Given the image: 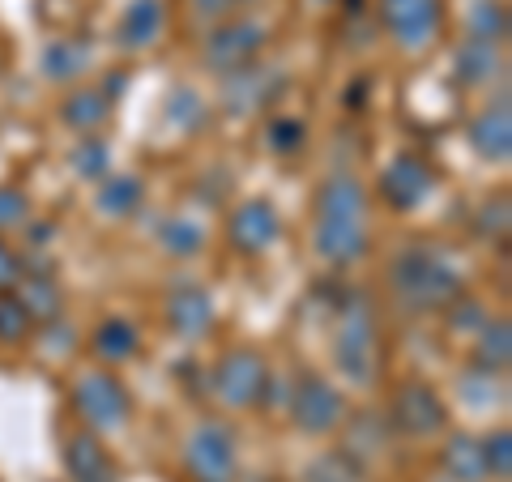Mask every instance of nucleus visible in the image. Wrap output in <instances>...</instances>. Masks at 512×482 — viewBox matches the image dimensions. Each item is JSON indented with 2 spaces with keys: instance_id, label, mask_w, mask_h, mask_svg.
I'll use <instances>...</instances> for the list:
<instances>
[{
  "instance_id": "f257e3e1",
  "label": "nucleus",
  "mask_w": 512,
  "mask_h": 482,
  "mask_svg": "<svg viewBox=\"0 0 512 482\" xmlns=\"http://www.w3.org/2000/svg\"><path fill=\"white\" fill-rule=\"evenodd\" d=\"M389 282L397 299L414 312H444L461 295V273L436 248H406L393 256Z\"/></svg>"
},
{
  "instance_id": "f03ea898",
  "label": "nucleus",
  "mask_w": 512,
  "mask_h": 482,
  "mask_svg": "<svg viewBox=\"0 0 512 482\" xmlns=\"http://www.w3.org/2000/svg\"><path fill=\"white\" fill-rule=\"evenodd\" d=\"M333 359H338L346 380H355V384H372L376 380V372H380V333H376V316H372V308H367L363 299L342 308Z\"/></svg>"
},
{
  "instance_id": "7ed1b4c3",
  "label": "nucleus",
  "mask_w": 512,
  "mask_h": 482,
  "mask_svg": "<svg viewBox=\"0 0 512 482\" xmlns=\"http://www.w3.org/2000/svg\"><path fill=\"white\" fill-rule=\"evenodd\" d=\"M73 410L82 414L90 431H120L133 419V397H128L120 376H111L107 367H94L73 384Z\"/></svg>"
},
{
  "instance_id": "20e7f679",
  "label": "nucleus",
  "mask_w": 512,
  "mask_h": 482,
  "mask_svg": "<svg viewBox=\"0 0 512 482\" xmlns=\"http://www.w3.org/2000/svg\"><path fill=\"white\" fill-rule=\"evenodd\" d=\"M210 389H214V397L222 401V406L252 410V406H261V401L269 397V367H265V359L256 355V350L235 346L214 363Z\"/></svg>"
},
{
  "instance_id": "39448f33",
  "label": "nucleus",
  "mask_w": 512,
  "mask_h": 482,
  "mask_svg": "<svg viewBox=\"0 0 512 482\" xmlns=\"http://www.w3.org/2000/svg\"><path fill=\"white\" fill-rule=\"evenodd\" d=\"M380 26L393 35L397 47L406 52H423L444 35L448 5L444 0H376Z\"/></svg>"
},
{
  "instance_id": "423d86ee",
  "label": "nucleus",
  "mask_w": 512,
  "mask_h": 482,
  "mask_svg": "<svg viewBox=\"0 0 512 482\" xmlns=\"http://www.w3.org/2000/svg\"><path fill=\"white\" fill-rule=\"evenodd\" d=\"M188 482H235V436L218 419H205L184 440Z\"/></svg>"
},
{
  "instance_id": "0eeeda50",
  "label": "nucleus",
  "mask_w": 512,
  "mask_h": 482,
  "mask_svg": "<svg viewBox=\"0 0 512 482\" xmlns=\"http://www.w3.org/2000/svg\"><path fill=\"white\" fill-rule=\"evenodd\" d=\"M286 410H291V423L308 436H325V431H338L346 423V397L316 372H303L291 384Z\"/></svg>"
},
{
  "instance_id": "6e6552de",
  "label": "nucleus",
  "mask_w": 512,
  "mask_h": 482,
  "mask_svg": "<svg viewBox=\"0 0 512 482\" xmlns=\"http://www.w3.org/2000/svg\"><path fill=\"white\" fill-rule=\"evenodd\" d=\"M389 427H397L402 436H440L448 427V406L444 397L431 389L427 380H402L393 389V401H389Z\"/></svg>"
},
{
  "instance_id": "1a4fd4ad",
  "label": "nucleus",
  "mask_w": 512,
  "mask_h": 482,
  "mask_svg": "<svg viewBox=\"0 0 512 482\" xmlns=\"http://www.w3.org/2000/svg\"><path fill=\"white\" fill-rule=\"evenodd\" d=\"M265 47V26L252 18H222V26H214V35L205 39V64L214 73H239L244 64H252Z\"/></svg>"
},
{
  "instance_id": "9d476101",
  "label": "nucleus",
  "mask_w": 512,
  "mask_h": 482,
  "mask_svg": "<svg viewBox=\"0 0 512 482\" xmlns=\"http://www.w3.org/2000/svg\"><path fill=\"white\" fill-rule=\"evenodd\" d=\"M431 188H436V167H431L423 154H414V150L397 154L380 175V197L397 214L419 210V205L431 197Z\"/></svg>"
},
{
  "instance_id": "9b49d317",
  "label": "nucleus",
  "mask_w": 512,
  "mask_h": 482,
  "mask_svg": "<svg viewBox=\"0 0 512 482\" xmlns=\"http://www.w3.org/2000/svg\"><path fill=\"white\" fill-rule=\"evenodd\" d=\"M278 231H282V218H278V210H274V205H269L265 197L235 205L231 218H227V239H231V248L244 252V256H256V252L274 248Z\"/></svg>"
},
{
  "instance_id": "f8f14e48",
  "label": "nucleus",
  "mask_w": 512,
  "mask_h": 482,
  "mask_svg": "<svg viewBox=\"0 0 512 482\" xmlns=\"http://www.w3.org/2000/svg\"><path fill=\"white\" fill-rule=\"evenodd\" d=\"M64 470L73 482H120V465L111 448L99 440V431H77L64 444Z\"/></svg>"
},
{
  "instance_id": "ddd939ff",
  "label": "nucleus",
  "mask_w": 512,
  "mask_h": 482,
  "mask_svg": "<svg viewBox=\"0 0 512 482\" xmlns=\"http://www.w3.org/2000/svg\"><path fill=\"white\" fill-rule=\"evenodd\" d=\"M367 218V188L355 175H329L316 188V222H363Z\"/></svg>"
},
{
  "instance_id": "4468645a",
  "label": "nucleus",
  "mask_w": 512,
  "mask_h": 482,
  "mask_svg": "<svg viewBox=\"0 0 512 482\" xmlns=\"http://www.w3.org/2000/svg\"><path fill=\"white\" fill-rule=\"evenodd\" d=\"M470 146H474L478 158H487V163H508V154H512V111H508L504 99L483 107L470 120Z\"/></svg>"
},
{
  "instance_id": "2eb2a0df",
  "label": "nucleus",
  "mask_w": 512,
  "mask_h": 482,
  "mask_svg": "<svg viewBox=\"0 0 512 482\" xmlns=\"http://www.w3.org/2000/svg\"><path fill=\"white\" fill-rule=\"evenodd\" d=\"M312 248L320 261H329V265H355L359 256H367L372 239H367L363 222H316Z\"/></svg>"
},
{
  "instance_id": "dca6fc26",
  "label": "nucleus",
  "mask_w": 512,
  "mask_h": 482,
  "mask_svg": "<svg viewBox=\"0 0 512 482\" xmlns=\"http://www.w3.org/2000/svg\"><path fill=\"white\" fill-rule=\"evenodd\" d=\"M167 26V5L163 0H128V9L116 22V43L128 47V52H141V47L158 43Z\"/></svg>"
},
{
  "instance_id": "f3484780",
  "label": "nucleus",
  "mask_w": 512,
  "mask_h": 482,
  "mask_svg": "<svg viewBox=\"0 0 512 482\" xmlns=\"http://www.w3.org/2000/svg\"><path fill=\"white\" fill-rule=\"evenodd\" d=\"M167 320L180 337H201L214 325V303L201 286H180V291L167 299Z\"/></svg>"
},
{
  "instance_id": "a211bd4d",
  "label": "nucleus",
  "mask_w": 512,
  "mask_h": 482,
  "mask_svg": "<svg viewBox=\"0 0 512 482\" xmlns=\"http://www.w3.org/2000/svg\"><path fill=\"white\" fill-rule=\"evenodd\" d=\"M282 82L274 73L265 69V64H244L239 73H227V103L235 107V111H252V107H261V103H269V94H274Z\"/></svg>"
},
{
  "instance_id": "6ab92c4d",
  "label": "nucleus",
  "mask_w": 512,
  "mask_h": 482,
  "mask_svg": "<svg viewBox=\"0 0 512 482\" xmlns=\"http://www.w3.org/2000/svg\"><path fill=\"white\" fill-rule=\"evenodd\" d=\"M60 120L77 128L82 137L99 133V128L111 120V94L107 90H73L69 99L60 103Z\"/></svg>"
},
{
  "instance_id": "aec40b11",
  "label": "nucleus",
  "mask_w": 512,
  "mask_h": 482,
  "mask_svg": "<svg viewBox=\"0 0 512 482\" xmlns=\"http://www.w3.org/2000/svg\"><path fill=\"white\" fill-rule=\"evenodd\" d=\"M90 350H94V359H103V363H128L141 350V337H137V329L128 325V320H120V316H107L99 329L90 333Z\"/></svg>"
},
{
  "instance_id": "412c9836",
  "label": "nucleus",
  "mask_w": 512,
  "mask_h": 482,
  "mask_svg": "<svg viewBox=\"0 0 512 482\" xmlns=\"http://www.w3.org/2000/svg\"><path fill=\"white\" fill-rule=\"evenodd\" d=\"M444 478L448 482H487V465H483V444L474 436H453L444 444Z\"/></svg>"
},
{
  "instance_id": "4be33fe9",
  "label": "nucleus",
  "mask_w": 512,
  "mask_h": 482,
  "mask_svg": "<svg viewBox=\"0 0 512 482\" xmlns=\"http://www.w3.org/2000/svg\"><path fill=\"white\" fill-rule=\"evenodd\" d=\"M474 363H478V372H487V376H504L508 372V363H512V329H508V320H487V325L478 329Z\"/></svg>"
},
{
  "instance_id": "5701e85b",
  "label": "nucleus",
  "mask_w": 512,
  "mask_h": 482,
  "mask_svg": "<svg viewBox=\"0 0 512 482\" xmlns=\"http://www.w3.org/2000/svg\"><path fill=\"white\" fill-rule=\"evenodd\" d=\"M18 303L30 312V320H56L60 316V286L52 282V273H22L13 286Z\"/></svg>"
},
{
  "instance_id": "b1692460",
  "label": "nucleus",
  "mask_w": 512,
  "mask_h": 482,
  "mask_svg": "<svg viewBox=\"0 0 512 482\" xmlns=\"http://www.w3.org/2000/svg\"><path fill=\"white\" fill-rule=\"evenodd\" d=\"M141 201H146V184L137 180V175H107L103 188H99V210L107 218H133L141 210Z\"/></svg>"
},
{
  "instance_id": "393cba45",
  "label": "nucleus",
  "mask_w": 512,
  "mask_h": 482,
  "mask_svg": "<svg viewBox=\"0 0 512 482\" xmlns=\"http://www.w3.org/2000/svg\"><path fill=\"white\" fill-rule=\"evenodd\" d=\"M495 73H500V52H495V43L466 39L457 47V82L461 86H487V82H495Z\"/></svg>"
},
{
  "instance_id": "a878e982",
  "label": "nucleus",
  "mask_w": 512,
  "mask_h": 482,
  "mask_svg": "<svg viewBox=\"0 0 512 482\" xmlns=\"http://www.w3.org/2000/svg\"><path fill=\"white\" fill-rule=\"evenodd\" d=\"M508 35V9L500 0H474L466 13V39L478 43H504Z\"/></svg>"
},
{
  "instance_id": "bb28decb",
  "label": "nucleus",
  "mask_w": 512,
  "mask_h": 482,
  "mask_svg": "<svg viewBox=\"0 0 512 482\" xmlns=\"http://www.w3.org/2000/svg\"><path fill=\"white\" fill-rule=\"evenodd\" d=\"M86 64H90V43H77V39H56L43 52V73L56 77V82H69Z\"/></svg>"
},
{
  "instance_id": "cd10ccee",
  "label": "nucleus",
  "mask_w": 512,
  "mask_h": 482,
  "mask_svg": "<svg viewBox=\"0 0 512 482\" xmlns=\"http://www.w3.org/2000/svg\"><path fill=\"white\" fill-rule=\"evenodd\" d=\"M158 244L171 256H192V252H201V227L188 218H171L158 227Z\"/></svg>"
},
{
  "instance_id": "c85d7f7f",
  "label": "nucleus",
  "mask_w": 512,
  "mask_h": 482,
  "mask_svg": "<svg viewBox=\"0 0 512 482\" xmlns=\"http://www.w3.org/2000/svg\"><path fill=\"white\" fill-rule=\"evenodd\" d=\"M73 171L82 175V180H103V175L111 171V150L94 133L82 137V146L73 150Z\"/></svg>"
},
{
  "instance_id": "c756f323",
  "label": "nucleus",
  "mask_w": 512,
  "mask_h": 482,
  "mask_svg": "<svg viewBox=\"0 0 512 482\" xmlns=\"http://www.w3.org/2000/svg\"><path fill=\"white\" fill-rule=\"evenodd\" d=\"M35 329V320H30V312L18 303V295L5 291L0 295V342L13 346V342H26V333Z\"/></svg>"
},
{
  "instance_id": "7c9ffc66",
  "label": "nucleus",
  "mask_w": 512,
  "mask_h": 482,
  "mask_svg": "<svg viewBox=\"0 0 512 482\" xmlns=\"http://www.w3.org/2000/svg\"><path fill=\"white\" fill-rule=\"evenodd\" d=\"M363 478V465L346 453H329L320 457L312 470H308V482H359Z\"/></svg>"
},
{
  "instance_id": "2f4dec72",
  "label": "nucleus",
  "mask_w": 512,
  "mask_h": 482,
  "mask_svg": "<svg viewBox=\"0 0 512 482\" xmlns=\"http://www.w3.org/2000/svg\"><path fill=\"white\" fill-rule=\"evenodd\" d=\"M483 465H487V478L508 482V474H512V436L504 427L491 431V436L483 440Z\"/></svg>"
},
{
  "instance_id": "473e14b6",
  "label": "nucleus",
  "mask_w": 512,
  "mask_h": 482,
  "mask_svg": "<svg viewBox=\"0 0 512 482\" xmlns=\"http://www.w3.org/2000/svg\"><path fill=\"white\" fill-rule=\"evenodd\" d=\"M26 218H30L26 192L13 184H0V231H18V227H26Z\"/></svg>"
},
{
  "instance_id": "72a5a7b5",
  "label": "nucleus",
  "mask_w": 512,
  "mask_h": 482,
  "mask_svg": "<svg viewBox=\"0 0 512 482\" xmlns=\"http://www.w3.org/2000/svg\"><path fill=\"white\" fill-rule=\"evenodd\" d=\"M444 312H448V329H453V333H457V329H461V333H474V329H483V325H487V312L478 308L474 299H461V295L448 303Z\"/></svg>"
},
{
  "instance_id": "f704fd0d",
  "label": "nucleus",
  "mask_w": 512,
  "mask_h": 482,
  "mask_svg": "<svg viewBox=\"0 0 512 482\" xmlns=\"http://www.w3.org/2000/svg\"><path fill=\"white\" fill-rule=\"evenodd\" d=\"M299 146H303V124L299 120H274V124H269V150L291 154Z\"/></svg>"
},
{
  "instance_id": "c9c22d12",
  "label": "nucleus",
  "mask_w": 512,
  "mask_h": 482,
  "mask_svg": "<svg viewBox=\"0 0 512 482\" xmlns=\"http://www.w3.org/2000/svg\"><path fill=\"white\" fill-rule=\"evenodd\" d=\"M22 273H26V269H22V261H18V252H13L9 244H0V295L13 291Z\"/></svg>"
},
{
  "instance_id": "e433bc0d",
  "label": "nucleus",
  "mask_w": 512,
  "mask_h": 482,
  "mask_svg": "<svg viewBox=\"0 0 512 482\" xmlns=\"http://www.w3.org/2000/svg\"><path fill=\"white\" fill-rule=\"evenodd\" d=\"M483 235L487 239H495V235H508V201L500 197V201H491L487 210H483Z\"/></svg>"
},
{
  "instance_id": "4c0bfd02",
  "label": "nucleus",
  "mask_w": 512,
  "mask_h": 482,
  "mask_svg": "<svg viewBox=\"0 0 512 482\" xmlns=\"http://www.w3.org/2000/svg\"><path fill=\"white\" fill-rule=\"evenodd\" d=\"M235 5H244V0H192V9H197L201 18H227Z\"/></svg>"
}]
</instances>
